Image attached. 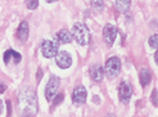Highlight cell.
Instances as JSON below:
<instances>
[{
    "label": "cell",
    "mask_w": 158,
    "mask_h": 117,
    "mask_svg": "<svg viewBox=\"0 0 158 117\" xmlns=\"http://www.w3.org/2000/svg\"><path fill=\"white\" fill-rule=\"evenodd\" d=\"M28 32H30V27H28V22L27 21H22L18 26V31L17 35L21 39V41H26L28 37Z\"/></svg>",
    "instance_id": "obj_12"
},
{
    "label": "cell",
    "mask_w": 158,
    "mask_h": 117,
    "mask_svg": "<svg viewBox=\"0 0 158 117\" xmlns=\"http://www.w3.org/2000/svg\"><path fill=\"white\" fill-rule=\"evenodd\" d=\"M71 35L80 45H86L90 41V30L85 23H75Z\"/></svg>",
    "instance_id": "obj_2"
},
{
    "label": "cell",
    "mask_w": 158,
    "mask_h": 117,
    "mask_svg": "<svg viewBox=\"0 0 158 117\" xmlns=\"http://www.w3.org/2000/svg\"><path fill=\"white\" fill-rule=\"evenodd\" d=\"M3 111V102H2V99H0V113H2Z\"/></svg>",
    "instance_id": "obj_25"
},
{
    "label": "cell",
    "mask_w": 158,
    "mask_h": 117,
    "mask_svg": "<svg viewBox=\"0 0 158 117\" xmlns=\"http://www.w3.org/2000/svg\"><path fill=\"white\" fill-rule=\"evenodd\" d=\"M151 102H152V104H154L156 107H158V90H157V89H154V90L152 91Z\"/></svg>",
    "instance_id": "obj_17"
},
{
    "label": "cell",
    "mask_w": 158,
    "mask_h": 117,
    "mask_svg": "<svg viewBox=\"0 0 158 117\" xmlns=\"http://www.w3.org/2000/svg\"><path fill=\"white\" fill-rule=\"evenodd\" d=\"M86 97H88V91H86L84 85H78L75 88L73 94H72V100L76 106H81L86 102Z\"/></svg>",
    "instance_id": "obj_7"
},
{
    "label": "cell",
    "mask_w": 158,
    "mask_h": 117,
    "mask_svg": "<svg viewBox=\"0 0 158 117\" xmlns=\"http://www.w3.org/2000/svg\"><path fill=\"white\" fill-rule=\"evenodd\" d=\"M3 59L4 62L8 65V63H14V65H17L19 63V62L22 61V56L18 53V52H15L13 49H8L5 50L4 53V56H3Z\"/></svg>",
    "instance_id": "obj_10"
},
{
    "label": "cell",
    "mask_w": 158,
    "mask_h": 117,
    "mask_svg": "<svg viewBox=\"0 0 158 117\" xmlns=\"http://www.w3.org/2000/svg\"><path fill=\"white\" fill-rule=\"evenodd\" d=\"M107 117H116V116H114V115H113V113H109V115H108V116H107Z\"/></svg>",
    "instance_id": "obj_26"
},
{
    "label": "cell",
    "mask_w": 158,
    "mask_h": 117,
    "mask_svg": "<svg viewBox=\"0 0 158 117\" xmlns=\"http://www.w3.org/2000/svg\"><path fill=\"white\" fill-rule=\"evenodd\" d=\"M89 72H90L91 79L94 81H97V82L102 81V80H103V77H104V69H103V67H102L100 65H93L90 67Z\"/></svg>",
    "instance_id": "obj_11"
},
{
    "label": "cell",
    "mask_w": 158,
    "mask_h": 117,
    "mask_svg": "<svg viewBox=\"0 0 158 117\" xmlns=\"http://www.w3.org/2000/svg\"><path fill=\"white\" fill-rule=\"evenodd\" d=\"M6 89V85L5 84H0V94H3V93L5 91Z\"/></svg>",
    "instance_id": "obj_23"
},
{
    "label": "cell",
    "mask_w": 158,
    "mask_h": 117,
    "mask_svg": "<svg viewBox=\"0 0 158 117\" xmlns=\"http://www.w3.org/2000/svg\"><path fill=\"white\" fill-rule=\"evenodd\" d=\"M26 5L30 8V9H35V8H37V5H39V2H36V0H28V2H26Z\"/></svg>",
    "instance_id": "obj_20"
},
{
    "label": "cell",
    "mask_w": 158,
    "mask_h": 117,
    "mask_svg": "<svg viewBox=\"0 0 158 117\" xmlns=\"http://www.w3.org/2000/svg\"><path fill=\"white\" fill-rule=\"evenodd\" d=\"M149 45L153 49H158V35H152L149 37Z\"/></svg>",
    "instance_id": "obj_16"
},
{
    "label": "cell",
    "mask_w": 158,
    "mask_h": 117,
    "mask_svg": "<svg viewBox=\"0 0 158 117\" xmlns=\"http://www.w3.org/2000/svg\"><path fill=\"white\" fill-rule=\"evenodd\" d=\"M91 6L97 8V9H103L104 8V3L103 2H99V0H94V2H91Z\"/></svg>",
    "instance_id": "obj_19"
},
{
    "label": "cell",
    "mask_w": 158,
    "mask_h": 117,
    "mask_svg": "<svg viewBox=\"0 0 158 117\" xmlns=\"http://www.w3.org/2000/svg\"><path fill=\"white\" fill-rule=\"evenodd\" d=\"M41 77H43V69H40V68H39V69H37V75H36V79H37L39 81H40V80H41Z\"/></svg>",
    "instance_id": "obj_22"
},
{
    "label": "cell",
    "mask_w": 158,
    "mask_h": 117,
    "mask_svg": "<svg viewBox=\"0 0 158 117\" xmlns=\"http://www.w3.org/2000/svg\"><path fill=\"white\" fill-rule=\"evenodd\" d=\"M6 110H8V117H10V115H12V106H10V100H6Z\"/></svg>",
    "instance_id": "obj_21"
},
{
    "label": "cell",
    "mask_w": 158,
    "mask_h": 117,
    "mask_svg": "<svg viewBox=\"0 0 158 117\" xmlns=\"http://www.w3.org/2000/svg\"><path fill=\"white\" fill-rule=\"evenodd\" d=\"M59 50V45L58 43L52 41V40H44L41 44V53L45 58H53L57 57Z\"/></svg>",
    "instance_id": "obj_5"
},
{
    "label": "cell",
    "mask_w": 158,
    "mask_h": 117,
    "mask_svg": "<svg viewBox=\"0 0 158 117\" xmlns=\"http://www.w3.org/2000/svg\"><path fill=\"white\" fill-rule=\"evenodd\" d=\"M139 80H140V84L143 85V86H147V85L151 82V80H152V73H151V71L149 69H147V68H143L140 71V73H139Z\"/></svg>",
    "instance_id": "obj_13"
},
{
    "label": "cell",
    "mask_w": 158,
    "mask_h": 117,
    "mask_svg": "<svg viewBox=\"0 0 158 117\" xmlns=\"http://www.w3.org/2000/svg\"><path fill=\"white\" fill-rule=\"evenodd\" d=\"M57 39L59 40V43L67 44V43H71V40H72V35H71L68 30H62L57 34Z\"/></svg>",
    "instance_id": "obj_14"
},
{
    "label": "cell",
    "mask_w": 158,
    "mask_h": 117,
    "mask_svg": "<svg viewBox=\"0 0 158 117\" xmlns=\"http://www.w3.org/2000/svg\"><path fill=\"white\" fill-rule=\"evenodd\" d=\"M21 110L27 115H35L37 112V99L36 93L32 88H25L19 91L18 95Z\"/></svg>",
    "instance_id": "obj_1"
},
{
    "label": "cell",
    "mask_w": 158,
    "mask_h": 117,
    "mask_svg": "<svg viewBox=\"0 0 158 117\" xmlns=\"http://www.w3.org/2000/svg\"><path fill=\"white\" fill-rule=\"evenodd\" d=\"M117 36V28L113 25H106L104 30H103V37H104V41L107 43L108 46H112L114 43V39Z\"/></svg>",
    "instance_id": "obj_9"
},
{
    "label": "cell",
    "mask_w": 158,
    "mask_h": 117,
    "mask_svg": "<svg viewBox=\"0 0 158 117\" xmlns=\"http://www.w3.org/2000/svg\"><path fill=\"white\" fill-rule=\"evenodd\" d=\"M63 99H64V95H63V94H57V95H55V98H54V100H53V104L54 106L60 104L63 102Z\"/></svg>",
    "instance_id": "obj_18"
},
{
    "label": "cell",
    "mask_w": 158,
    "mask_h": 117,
    "mask_svg": "<svg viewBox=\"0 0 158 117\" xmlns=\"http://www.w3.org/2000/svg\"><path fill=\"white\" fill-rule=\"evenodd\" d=\"M118 97L122 103H129L132 97V86L127 81H122L118 88Z\"/></svg>",
    "instance_id": "obj_6"
},
{
    "label": "cell",
    "mask_w": 158,
    "mask_h": 117,
    "mask_svg": "<svg viewBox=\"0 0 158 117\" xmlns=\"http://www.w3.org/2000/svg\"><path fill=\"white\" fill-rule=\"evenodd\" d=\"M27 117H30V116H27Z\"/></svg>",
    "instance_id": "obj_27"
},
{
    "label": "cell",
    "mask_w": 158,
    "mask_h": 117,
    "mask_svg": "<svg viewBox=\"0 0 158 117\" xmlns=\"http://www.w3.org/2000/svg\"><path fill=\"white\" fill-rule=\"evenodd\" d=\"M55 63H57L58 67L66 69V68L71 67V65H72V58H71L68 52L62 50V52H58L57 57H55Z\"/></svg>",
    "instance_id": "obj_8"
},
{
    "label": "cell",
    "mask_w": 158,
    "mask_h": 117,
    "mask_svg": "<svg viewBox=\"0 0 158 117\" xmlns=\"http://www.w3.org/2000/svg\"><path fill=\"white\" fill-rule=\"evenodd\" d=\"M154 61H156V63L158 65V49H157V52H156V54H154Z\"/></svg>",
    "instance_id": "obj_24"
},
{
    "label": "cell",
    "mask_w": 158,
    "mask_h": 117,
    "mask_svg": "<svg viewBox=\"0 0 158 117\" xmlns=\"http://www.w3.org/2000/svg\"><path fill=\"white\" fill-rule=\"evenodd\" d=\"M120 69H121V61L117 57H110V58L107 59L104 71H106V73H107V76L109 77V79L116 77L118 73H120Z\"/></svg>",
    "instance_id": "obj_3"
},
{
    "label": "cell",
    "mask_w": 158,
    "mask_h": 117,
    "mask_svg": "<svg viewBox=\"0 0 158 117\" xmlns=\"http://www.w3.org/2000/svg\"><path fill=\"white\" fill-rule=\"evenodd\" d=\"M114 5H116V8L120 12L127 13L129 9H130V6H131V2H130V0H116Z\"/></svg>",
    "instance_id": "obj_15"
},
{
    "label": "cell",
    "mask_w": 158,
    "mask_h": 117,
    "mask_svg": "<svg viewBox=\"0 0 158 117\" xmlns=\"http://www.w3.org/2000/svg\"><path fill=\"white\" fill-rule=\"evenodd\" d=\"M59 85H60V80L58 79L57 76H52L48 84L45 86V98L46 100H53L55 98V95L58 94V89H59Z\"/></svg>",
    "instance_id": "obj_4"
}]
</instances>
